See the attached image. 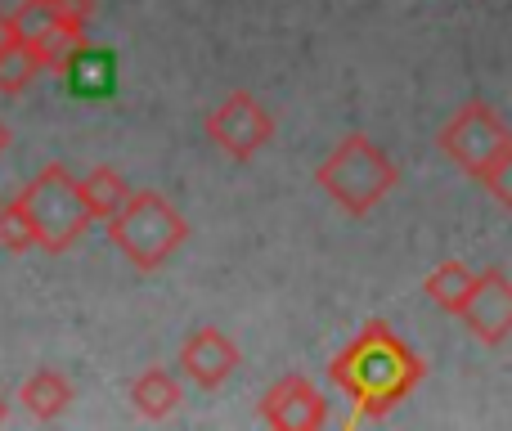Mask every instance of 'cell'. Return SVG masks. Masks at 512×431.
Wrapping results in <instances>:
<instances>
[{"mask_svg": "<svg viewBox=\"0 0 512 431\" xmlns=\"http://www.w3.org/2000/svg\"><path fill=\"white\" fill-rule=\"evenodd\" d=\"M427 378V364L387 319H369L328 364V382L355 405V418H387Z\"/></svg>", "mask_w": 512, "mask_h": 431, "instance_id": "obj_1", "label": "cell"}, {"mask_svg": "<svg viewBox=\"0 0 512 431\" xmlns=\"http://www.w3.org/2000/svg\"><path fill=\"white\" fill-rule=\"evenodd\" d=\"M14 203L23 207V216L32 220L36 247L50 256H63L68 247H77L86 238L90 225H99L95 212L86 203L81 176H72L63 162H45L32 180L14 194Z\"/></svg>", "mask_w": 512, "mask_h": 431, "instance_id": "obj_2", "label": "cell"}, {"mask_svg": "<svg viewBox=\"0 0 512 431\" xmlns=\"http://www.w3.org/2000/svg\"><path fill=\"white\" fill-rule=\"evenodd\" d=\"M113 247L135 265L140 274H153L189 243V220L171 198H162L158 189H131V198L122 203V212L104 220Z\"/></svg>", "mask_w": 512, "mask_h": 431, "instance_id": "obj_3", "label": "cell"}, {"mask_svg": "<svg viewBox=\"0 0 512 431\" xmlns=\"http://www.w3.org/2000/svg\"><path fill=\"white\" fill-rule=\"evenodd\" d=\"M315 185L337 203L346 216H369L391 189L400 185V167L369 140V135L351 131L337 140V149L315 167Z\"/></svg>", "mask_w": 512, "mask_h": 431, "instance_id": "obj_4", "label": "cell"}, {"mask_svg": "<svg viewBox=\"0 0 512 431\" xmlns=\"http://www.w3.org/2000/svg\"><path fill=\"white\" fill-rule=\"evenodd\" d=\"M508 144H512V131L490 104H463L459 113L441 126V135H436V149L472 180H481V171H486Z\"/></svg>", "mask_w": 512, "mask_h": 431, "instance_id": "obj_5", "label": "cell"}, {"mask_svg": "<svg viewBox=\"0 0 512 431\" xmlns=\"http://www.w3.org/2000/svg\"><path fill=\"white\" fill-rule=\"evenodd\" d=\"M203 131L225 158L252 162L256 153L274 140V113L256 95H248V90H234V95H225L221 104L207 113Z\"/></svg>", "mask_w": 512, "mask_h": 431, "instance_id": "obj_6", "label": "cell"}, {"mask_svg": "<svg viewBox=\"0 0 512 431\" xmlns=\"http://www.w3.org/2000/svg\"><path fill=\"white\" fill-rule=\"evenodd\" d=\"M256 414H261V423L274 427V431H319L328 423V400L310 378L288 373V378H279L261 396Z\"/></svg>", "mask_w": 512, "mask_h": 431, "instance_id": "obj_7", "label": "cell"}, {"mask_svg": "<svg viewBox=\"0 0 512 431\" xmlns=\"http://www.w3.org/2000/svg\"><path fill=\"white\" fill-rule=\"evenodd\" d=\"M463 328L477 337L481 346H504L512 337V279L504 265H490L477 274L468 306H463Z\"/></svg>", "mask_w": 512, "mask_h": 431, "instance_id": "obj_8", "label": "cell"}, {"mask_svg": "<svg viewBox=\"0 0 512 431\" xmlns=\"http://www.w3.org/2000/svg\"><path fill=\"white\" fill-rule=\"evenodd\" d=\"M239 364H243V355L225 328H194V333L185 337V346H180V373L203 391L225 387Z\"/></svg>", "mask_w": 512, "mask_h": 431, "instance_id": "obj_9", "label": "cell"}, {"mask_svg": "<svg viewBox=\"0 0 512 431\" xmlns=\"http://www.w3.org/2000/svg\"><path fill=\"white\" fill-rule=\"evenodd\" d=\"M72 382L63 378L59 369H36L23 378V387H18V405L27 409V418H36V423H59L63 414L72 409Z\"/></svg>", "mask_w": 512, "mask_h": 431, "instance_id": "obj_10", "label": "cell"}, {"mask_svg": "<svg viewBox=\"0 0 512 431\" xmlns=\"http://www.w3.org/2000/svg\"><path fill=\"white\" fill-rule=\"evenodd\" d=\"M180 400H185V387H180V378L171 369H162V364L144 369L140 378L131 382V405H135V414L149 418V423H167L180 409Z\"/></svg>", "mask_w": 512, "mask_h": 431, "instance_id": "obj_11", "label": "cell"}, {"mask_svg": "<svg viewBox=\"0 0 512 431\" xmlns=\"http://www.w3.org/2000/svg\"><path fill=\"white\" fill-rule=\"evenodd\" d=\"M113 72H117L113 54L99 50L95 41H86V45H81V50L68 59V68H63L59 77L68 81L72 95H81V99H99V95H108V90H113Z\"/></svg>", "mask_w": 512, "mask_h": 431, "instance_id": "obj_12", "label": "cell"}, {"mask_svg": "<svg viewBox=\"0 0 512 431\" xmlns=\"http://www.w3.org/2000/svg\"><path fill=\"white\" fill-rule=\"evenodd\" d=\"M14 14L23 36H36L50 27H86L95 18V0H23Z\"/></svg>", "mask_w": 512, "mask_h": 431, "instance_id": "obj_13", "label": "cell"}, {"mask_svg": "<svg viewBox=\"0 0 512 431\" xmlns=\"http://www.w3.org/2000/svg\"><path fill=\"white\" fill-rule=\"evenodd\" d=\"M472 288H477V274H472L463 261H441V265H436V270L423 279L427 301H432L436 310H445V315H463V306H468Z\"/></svg>", "mask_w": 512, "mask_h": 431, "instance_id": "obj_14", "label": "cell"}, {"mask_svg": "<svg viewBox=\"0 0 512 431\" xmlns=\"http://www.w3.org/2000/svg\"><path fill=\"white\" fill-rule=\"evenodd\" d=\"M81 189H86V203L95 220L104 225V220H113L122 212V203L131 198V185H126V176L117 167H95L90 176H81Z\"/></svg>", "mask_w": 512, "mask_h": 431, "instance_id": "obj_15", "label": "cell"}, {"mask_svg": "<svg viewBox=\"0 0 512 431\" xmlns=\"http://www.w3.org/2000/svg\"><path fill=\"white\" fill-rule=\"evenodd\" d=\"M86 27H50V32H36L27 36V45L36 50V59L45 63V72H63L68 68V59L86 45Z\"/></svg>", "mask_w": 512, "mask_h": 431, "instance_id": "obj_16", "label": "cell"}, {"mask_svg": "<svg viewBox=\"0 0 512 431\" xmlns=\"http://www.w3.org/2000/svg\"><path fill=\"white\" fill-rule=\"evenodd\" d=\"M45 72V63L36 59V50L27 41H18V45H9L5 54H0V95H9V99H18L23 90H32V81Z\"/></svg>", "mask_w": 512, "mask_h": 431, "instance_id": "obj_17", "label": "cell"}, {"mask_svg": "<svg viewBox=\"0 0 512 431\" xmlns=\"http://www.w3.org/2000/svg\"><path fill=\"white\" fill-rule=\"evenodd\" d=\"M0 247L5 252H32L36 247V234H32V220L23 216V207L9 198L0 203Z\"/></svg>", "mask_w": 512, "mask_h": 431, "instance_id": "obj_18", "label": "cell"}, {"mask_svg": "<svg viewBox=\"0 0 512 431\" xmlns=\"http://www.w3.org/2000/svg\"><path fill=\"white\" fill-rule=\"evenodd\" d=\"M481 185H486V194L495 198L504 212H512V144L490 162L486 171H481Z\"/></svg>", "mask_w": 512, "mask_h": 431, "instance_id": "obj_19", "label": "cell"}, {"mask_svg": "<svg viewBox=\"0 0 512 431\" xmlns=\"http://www.w3.org/2000/svg\"><path fill=\"white\" fill-rule=\"evenodd\" d=\"M18 41H27L23 27H18V14L14 9H0V54H5L9 45H18Z\"/></svg>", "mask_w": 512, "mask_h": 431, "instance_id": "obj_20", "label": "cell"}, {"mask_svg": "<svg viewBox=\"0 0 512 431\" xmlns=\"http://www.w3.org/2000/svg\"><path fill=\"white\" fill-rule=\"evenodd\" d=\"M5 149H9V126L0 122V153H5Z\"/></svg>", "mask_w": 512, "mask_h": 431, "instance_id": "obj_21", "label": "cell"}, {"mask_svg": "<svg viewBox=\"0 0 512 431\" xmlns=\"http://www.w3.org/2000/svg\"><path fill=\"white\" fill-rule=\"evenodd\" d=\"M9 418V400H5V391H0V423Z\"/></svg>", "mask_w": 512, "mask_h": 431, "instance_id": "obj_22", "label": "cell"}]
</instances>
